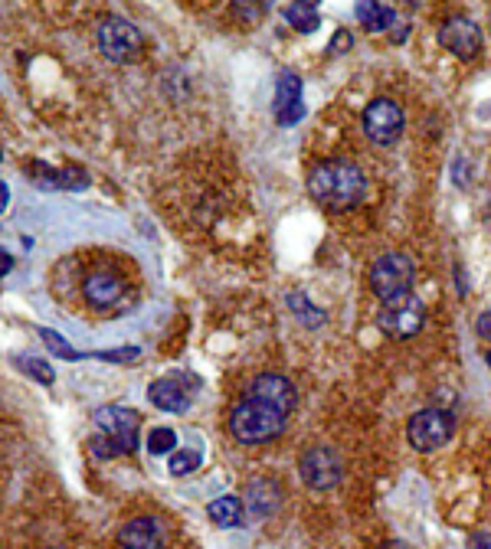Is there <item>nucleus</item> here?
Instances as JSON below:
<instances>
[{
    "mask_svg": "<svg viewBox=\"0 0 491 549\" xmlns=\"http://www.w3.org/2000/svg\"><path fill=\"white\" fill-rule=\"evenodd\" d=\"M289 308H292L298 317H305V321H308L311 327L325 321V311H315V308L308 304V298H305V295H298V291H295V295H289Z\"/></svg>",
    "mask_w": 491,
    "mask_h": 549,
    "instance_id": "nucleus-26",
    "label": "nucleus"
},
{
    "mask_svg": "<svg viewBox=\"0 0 491 549\" xmlns=\"http://www.w3.org/2000/svg\"><path fill=\"white\" fill-rule=\"evenodd\" d=\"M138 353H141L138 347H122V350H95V353H86V357L105 360V363H135Z\"/></svg>",
    "mask_w": 491,
    "mask_h": 549,
    "instance_id": "nucleus-27",
    "label": "nucleus"
},
{
    "mask_svg": "<svg viewBox=\"0 0 491 549\" xmlns=\"http://www.w3.org/2000/svg\"><path fill=\"white\" fill-rule=\"evenodd\" d=\"M305 118V102H302V79L295 72H282L275 82V121L282 128L298 125Z\"/></svg>",
    "mask_w": 491,
    "mask_h": 549,
    "instance_id": "nucleus-12",
    "label": "nucleus"
},
{
    "mask_svg": "<svg viewBox=\"0 0 491 549\" xmlns=\"http://www.w3.org/2000/svg\"><path fill=\"white\" fill-rule=\"evenodd\" d=\"M40 340L56 353V357H63V360H82V353H76L56 331H50V327H40Z\"/></svg>",
    "mask_w": 491,
    "mask_h": 549,
    "instance_id": "nucleus-24",
    "label": "nucleus"
},
{
    "mask_svg": "<svg viewBox=\"0 0 491 549\" xmlns=\"http://www.w3.org/2000/svg\"><path fill=\"white\" fill-rule=\"evenodd\" d=\"M92 422H95V429H99V435L89 442L95 458L112 461V458L135 455V448H138V412H131L125 406H102V409L92 412Z\"/></svg>",
    "mask_w": 491,
    "mask_h": 549,
    "instance_id": "nucleus-2",
    "label": "nucleus"
},
{
    "mask_svg": "<svg viewBox=\"0 0 491 549\" xmlns=\"http://www.w3.org/2000/svg\"><path fill=\"white\" fill-rule=\"evenodd\" d=\"M197 386H200L197 380L184 386L177 376H167V380H158V383L148 386V399L164 412H187L190 409V393H194Z\"/></svg>",
    "mask_w": 491,
    "mask_h": 549,
    "instance_id": "nucleus-14",
    "label": "nucleus"
},
{
    "mask_svg": "<svg viewBox=\"0 0 491 549\" xmlns=\"http://www.w3.org/2000/svg\"><path fill=\"white\" fill-rule=\"evenodd\" d=\"M455 432V419L449 416L446 409H423L416 412V416L410 419V429H406V435H410V445L416 451H436L442 448L452 438Z\"/></svg>",
    "mask_w": 491,
    "mask_h": 549,
    "instance_id": "nucleus-8",
    "label": "nucleus"
},
{
    "mask_svg": "<svg viewBox=\"0 0 491 549\" xmlns=\"http://www.w3.org/2000/svg\"><path fill=\"white\" fill-rule=\"evenodd\" d=\"M403 128H406V118L397 102L377 99L364 108V131L370 141L380 144V148H393V144L400 141Z\"/></svg>",
    "mask_w": 491,
    "mask_h": 549,
    "instance_id": "nucleus-7",
    "label": "nucleus"
},
{
    "mask_svg": "<svg viewBox=\"0 0 491 549\" xmlns=\"http://www.w3.org/2000/svg\"><path fill=\"white\" fill-rule=\"evenodd\" d=\"M298 474H302V481L308 487L328 491V487H334V484L341 481L344 461H341V455L331 445H315V448L305 451L302 461H298Z\"/></svg>",
    "mask_w": 491,
    "mask_h": 549,
    "instance_id": "nucleus-9",
    "label": "nucleus"
},
{
    "mask_svg": "<svg viewBox=\"0 0 491 549\" xmlns=\"http://www.w3.org/2000/svg\"><path fill=\"white\" fill-rule=\"evenodd\" d=\"M243 396L253 399V402H262V406H269L275 412H282V416H289L298 402L292 380H285V376H279V373H259L256 380H249Z\"/></svg>",
    "mask_w": 491,
    "mask_h": 549,
    "instance_id": "nucleus-10",
    "label": "nucleus"
},
{
    "mask_svg": "<svg viewBox=\"0 0 491 549\" xmlns=\"http://www.w3.org/2000/svg\"><path fill=\"white\" fill-rule=\"evenodd\" d=\"M308 193L315 197V203H321L331 213L354 210V206L367 197L364 170L351 161L315 164V170L308 174Z\"/></svg>",
    "mask_w": 491,
    "mask_h": 549,
    "instance_id": "nucleus-1",
    "label": "nucleus"
},
{
    "mask_svg": "<svg viewBox=\"0 0 491 549\" xmlns=\"http://www.w3.org/2000/svg\"><path fill=\"white\" fill-rule=\"evenodd\" d=\"M197 468H200V451L197 448L174 451V458H171V474H174V478H184V474L197 471Z\"/></svg>",
    "mask_w": 491,
    "mask_h": 549,
    "instance_id": "nucleus-23",
    "label": "nucleus"
},
{
    "mask_svg": "<svg viewBox=\"0 0 491 549\" xmlns=\"http://www.w3.org/2000/svg\"><path fill=\"white\" fill-rule=\"evenodd\" d=\"M351 46V33H334V43H331V53H338V50H347Z\"/></svg>",
    "mask_w": 491,
    "mask_h": 549,
    "instance_id": "nucleus-28",
    "label": "nucleus"
},
{
    "mask_svg": "<svg viewBox=\"0 0 491 549\" xmlns=\"http://www.w3.org/2000/svg\"><path fill=\"white\" fill-rule=\"evenodd\" d=\"M357 20H361V27L367 33H383V30L393 33V27L400 23V14L393 7L377 4V0H361V4H357Z\"/></svg>",
    "mask_w": 491,
    "mask_h": 549,
    "instance_id": "nucleus-18",
    "label": "nucleus"
},
{
    "mask_svg": "<svg viewBox=\"0 0 491 549\" xmlns=\"http://www.w3.org/2000/svg\"><path fill=\"white\" fill-rule=\"evenodd\" d=\"M285 429V416L282 412H275L269 406H262V402H253L246 399L233 409L230 416V432L236 442L243 445H266V442H275V438L282 435Z\"/></svg>",
    "mask_w": 491,
    "mask_h": 549,
    "instance_id": "nucleus-3",
    "label": "nucleus"
},
{
    "mask_svg": "<svg viewBox=\"0 0 491 549\" xmlns=\"http://www.w3.org/2000/svg\"><path fill=\"white\" fill-rule=\"evenodd\" d=\"M282 507V491L275 481H253L246 491V500H243V510L249 520H269L275 510Z\"/></svg>",
    "mask_w": 491,
    "mask_h": 549,
    "instance_id": "nucleus-15",
    "label": "nucleus"
},
{
    "mask_svg": "<svg viewBox=\"0 0 491 549\" xmlns=\"http://www.w3.org/2000/svg\"><path fill=\"white\" fill-rule=\"evenodd\" d=\"M95 43L112 63H131L141 53V30L125 17H105L95 30Z\"/></svg>",
    "mask_w": 491,
    "mask_h": 549,
    "instance_id": "nucleus-6",
    "label": "nucleus"
},
{
    "mask_svg": "<svg viewBox=\"0 0 491 549\" xmlns=\"http://www.w3.org/2000/svg\"><path fill=\"white\" fill-rule=\"evenodd\" d=\"M174 448H177L174 429H151V435H148V451H151V455H171Z\"/></svg>",
    "mask_w": 491,
    "mask_h": 549,
    "instance_id": "nucleus-25",
    "label": "nucleus"
},
{
    "mask_svg": "<svg viewBox=\"0 0 491 549\" xmlns=\"http://www.w3.org/2000/svg\"><path fill=\"white\" fill-rule=\"evenodd\" d=\"M478 334H482V337H491V311H485L482 317H478Z\"/></svg>",
    "mask_w": 491,
    "mask_h": 549,
    "instance_id": "nucleus-31",
    "label": "nucleus"
},
{
    "mask_svg": "<svg viewBox=\"0 0 491 549\" xmlns=\"http://www.w3.org/2000/svg\"><path fill=\"white\" fill-rule=\"evenodd\" d=\"M272 0H233V17L239 23H246V27H253L262 17L269 14Z\"/></svg>",
    "mask_w": 491,
    "mask_h": 549,
    "instance_id": "nucleus-21",
    "label": "nucleus"
},
{
    "mask_svg": "<svg viewBox=\"0 0 491 549\" xmlns=\"http://www.w3.org/2000/svg\"><path fill=\"white\" fill-rule=\"evenodd\" d=\"M7 272H14V255L0 249V275H7Z\"/></svg>",
    "mask_w": 491,
    "mask_h": 549,
    "instance_id": "nucleus-30",
    "label": "nucleus"
},
{
    "mask_svg": "<svg viewBox=\"0 0 491 549\" xmlns=\"http://www.w3.org/2000/svg\"><path fill=\"white\" fill-rule=\"evenodd\" d=\"M377 549H410V546H403V543H383V546H377Z\"/></svg>",
    "mask_w": 491,
    "mask_h": 549,
    "instance_id": "nucleus-33",
    "label": "nucleus"
},
{
    "mask_svg": "<svg viewBox=\"0 0 491 549\" xmlns=\"http://www.w3.org/2000/svg\"><path fill=\"white\" fill-rule=\"evenodd\" d=\"M410 4H419V0H410Z\"/></svg>",
    "mask_w": 491,
    "mask_h": 549,
    "instance_id": "nucleus-36",
    "label": "nucleus"
},
{
    "mask_svg": "<svg viewBox=\"0 0 491 549\" xmlns=\"http://www.w3.org/2000/svg\"><path fill=\"white\" fill-rule=\"evenodd\" d=\"M122 549H164V523L154 517H135L118 530Z\"/></svg>",
    "mask_w": 491,
    "mask_h": 549,
    "instance_id": "nucleus-13",
    "label": "nucleus"
},
{
    "mask_svg": "<svg viewBox=\"0 0 491 549\" xmlns=\"http://www.w3.org/2000/svg\"><path fill=\"white\" fill-rule=\"evenodd\" d=\"M207 514H210V520L217 523V527H239V523H243V500L239 497H217L213 500V504L207 507Z\"/></svg>",
    "mask_w": 491,
    "mask_h": 549,
    "instance_id": "nucleus-19",
    "label": "nucleus"
},
{
    "mask_svg": "<svg viewBox=\"0 0 491 549\" xmlns=\"http://www.w3.org/2000/svg\"><path fill=\"white\" fill-rule=\"evenodd\" d=\"M488 366H491V353H488Z\"/></svg>",
    "mask_w": 491,
    "mask_h": 549,
    "instance_id": "nucleus-35",
    "label": "nucleus"
},
{
    "mask_svg": "<svg viewBox=\"0 0 491 549\" xmlns=\"http://www.w3.org/2000/svg\"><path fill=\"white\" fill-rule=\"evenodd\" d=\"M423 324H426V308L416 295H410V291L383 301V308L377 314V327L393 340L416 337L419 331H423Z\"/></svg>",
    "mask_w": 491,
    "mask_h": 549,
    "instance_id": "nucleus-4",
    "label": "nucleus"
},
{
    "mask_svg": "<svg viewBox=\"0 0 491 549\" xmlns=\"http://www.w3.org/2000/svg\"><path fill=\"white\" fill-rule=\"evenodd\" d=\"M302 4H311V7H318V0H302Z\"/></svg>",
    "mask_w": 491,
    "mask_h": 549,
    "instance_id": "nucleus-34",
    "label": "nucleus"
},
{
    "mask_svg": "<svg viewBox=\"0 0 491 549\" xmlns=\"http://www.w3.org/2000/svg\"><path fill=\"white\" fill-rule=\"evenodd\" d=\"M82 291H86V301L92 304V308L102 311V308H112V304L122 301L125 282L115 272H92L86 278V285H82Z\"/></svg>",
    "mask_w": 491,
    "mask_h": 549,
    "instance_id": "nucleus-16",
    "label": "nucleus"
},
{
    "mask_svg": "<svg viewBox=\"0 0 491 549\" xmlns=\"http://www.w3.org/2000/svg\"><path fill=\"white\" fill-rule=\"evenodd\" d=\"M285 23H289V27L298 30V33H315L321 20L315 14V7L295 0V4H289V10H285Z\"/></svg>",
    "mask_w": 491,
    "mask_h": 549,
    "instance_id": "nucleus-20",
    "label": "nucleus"
},
{
    "mask_svg": "<svg viewBox=\"0 0 491 549\" xmlns=\"http://www.w3.org/2000/svg\"><path fill=\"white\" fill-rule=\"evenodd\" d=\"M469 549H491V533H475L469 540Z\"/></svg>",
    "mask_w": 491,
    "mask_h": 549,
    "instance_id": "nucleus-29",
    "label": "nucleus"
},
{
    "mask_svg": "<svg viewBox=\"0 0 491 549\" xmlns=\"http://www.w3.org/2000/svg\"><path fill=\"white\" fill-rule=\"evenodd\" d=\"M27 174L30 180L37 183V187H56V190H79V187H89V177L82 174L79 167H63V170H53V167H46L40 161H33L27 167Z\"/></svg>",
    "mask_w": 491,
    "mask_h": 549,
    "instance_id": "nucleus-17",
    "label": "nucleus"
},
{
    "mask_svg": "<svg viewBox=\"0 0 491 549\" xmlns=\"http://www.w3.org/2000/svg\"><path fill=\"white\" fill-rule=\"evenodd\" d=\"M14 366L17 370H23L30 376V380H37L40 386H53V380H56V373H53V366L46 363V360H33V357H14Z\"/></svg>",
    "mask_w": 491,
    "mask_h": 549,
    "instance_id": "nucleus-22",
    "label": "nucleus"
},
{
    "mask_svg": "<svg viewBox=\"0 0 491 549\" xmlns=\"http://www.w3.org/2000/svg\"><path fill=\"white\" fill-rule=\"evenodd\" d=\"M439 43L446 46L452 56L475 59L478 50H482V30H478V23H472L469 17H452V20L442 23Z\"/></svg>",
    "mask_w": 491,
    "mask_h": 549,
    "instance_id": "nucleus-11",
    "label": "nucleus"
},
{
    "mask_svg": "<svg viewBox=\"0 0 491 549\" xmlns=\"http://www.w3.org/2000/svg\"><path fill=\"white\" fill-rule=\"evenodd\" d=\"M7 206H10V187H7L4 180H0V213H4Z\"/></svg>",
    "mask_w": 491,
    "mask_h": 549,
    "instance_id": "nucleus-32",
    "label": "nucleus"
},
{
    "mask_svg": "<svg viewBox=\"0 0 491 549\" xmlns=\"http://www.w3.org/2000/svg\"><path fill=\"white\" fill-rule=\"evenodd\" d=\"M413 278H416V265L410 255L387 252L370 268V291H374L377 298L390 301L397 295H406V291L413 288Z\"/></svg>",
    "mask_w": 491,
    "mask_h": 549,
    "instance_id": "nucleus-5",
    "label": "nucleus"
}]
</instances>
